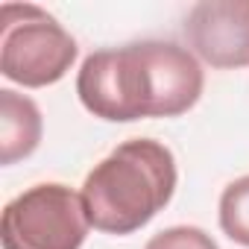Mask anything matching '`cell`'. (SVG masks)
I'll list each match as a JSON object with an SVG mask.
<instances>
[{
    "mask_svg": "<svg viewBox=\"0 0 249 249\" xmlns=\"http://www.w3.org/2000/svg\"><path fill=\"white\" fill-rule=\"evenodd\" d=\"M144 249H220L211 234L196 226H173L150 237Z\"/></svg>",
    "mask_w": 249,
    "mask_h": 249,
    "instance_id": "cell-8",
    "label": "cell"
},
{
    "mask_svg": "<svg viewBox=\"0 0 249 249\" xmlns=\"http://www.w3.org/2000/svg\"><path fill=\"white\" fill-rule=\"evenodd\" d=\"M41 141V111L38 106L3 88L0 91V164H15L36 153Z\"/></svg>",
    "mask_w": 249,
    "mask_h": 249,
    "instance_id": "cell-6",
    "label": "cell"
},
{
    "mask_svg": "<svg viewBox=\"0 0 249 249\" xmlns=\"http://www.w3.org/2000/svg\"><path fill=\"white\" fill-rule=\"evenodd\" d=\"M191 50L220 71L249 65V0H202L185 18Z\"/></svg>",
    "mask_w": 249,
    "mask_h": 249,
    "instance_id": "cell-5",
    "label": "cell"
},
{
    "mask_svg": "<svg viewBox=\"0 0 249 249\" xmlns=\"http://www.w3.org/2000/svg\"><path fill=\"white\" fill-rule=\"evenodd\" d=\"M220 226L234 243L249 246V176L234 179L223 191V196H220Z\"/></svg>",
    "mask_w": 249,
    "mask_h": 249,
    "instance_id": "cell-7",
    "label": "cell"
},
{
    "mask_svg": "<svg viewBox=\"0 0 249 249\" xmlns=\"http://www.w3.org/2000/svg\"><path fill=\"white\" fill-rule=\"evenodd\" d=\"M76 59L71 33L33 3L0 6V73L24 88L59 82Z\"/></svg>",
    "mask_w": 249,
    "mask_h": 249,
    "instance_id": "cell-3",
    "label": "cell"
},
{
    "mask_svg": "<svg viewBox=\"0 0 249 249\" xmlns=\"http://www.w3.org/2000/svg\"><path fill=\"white\" fill-rule=\"evenodd\" d=\"M88 226L82 194L59 182H44L6 202L0 243L3 249H79Z\"/></svg>",
    "mask_w": 249,
    "mask_h": 249,
    "instance_id": "cell-4",
    "label": "cell"
},
{
    "mask_svg": "<svg viewBox=\"0 0 249 249\" xmlns=\"http://www.w3.org/2000/svg\"><path fill=\"white\" fill-rule=\"evenodd\" d=\"M199 62L179 44L141 41L91 53L76 76L82 106L103 120L179 117L202 94Z\"/></svg>",
    "mask_w": 249,
    "mask_h": 249,
    "instance_id": "cell-1",
    "label": "cell"
},
{
    "mask_svg": "<svg viewBox=\"0 0 249 249\" xmlns=\"http://www.w3.org/2000/svg\"><path fill=\"white\" fill-rule=\"evenodd\" d=\"M173 153L153 138H132L117 144L85 176L82 205L97 231L132 234L173 199Z\"/></svg>",
    "mask_w": 249,
    "mask_h": 249,
    "instance_id": "cell-2",
    "label": "cell"
}]
</instances>
